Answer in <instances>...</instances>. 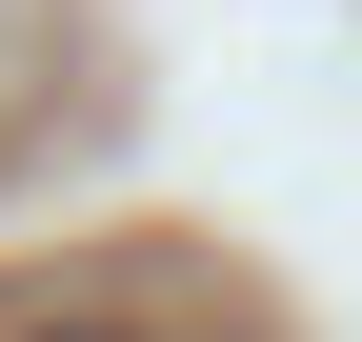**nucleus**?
Returning <instances> with one entry per match:
<instances>
[{"label":"nucleus","instance_id":"obj_1","mask_svg":"<svg viewBox=\"0 0 362 342\" xmlns=\"http://www.w3.org/2000/svg\"><path fill=\"white\" fill-rule=\"evenodd\" d=\"M21 342H141V322H21Z\"/></svg>","mask_w":362,"mask_h":342}]
</instances>
